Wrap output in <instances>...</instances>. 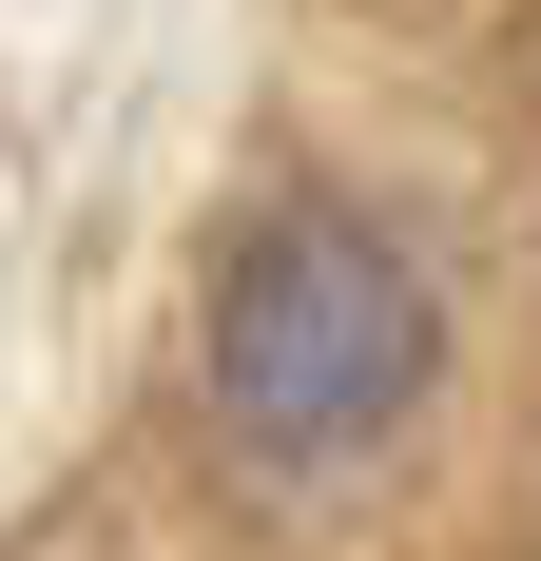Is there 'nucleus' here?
Instances as JSON below:
<instances>
[{
  "instance_id": "f257e3e1",
  "label": "nucleus",
  "mask_w": 541,
  "mask_h": 561,
  "mask_svg": "<svg viewBox=\"0 0 541 561\" xmlns=\"http://www.w3.org/2000/svg\"><path fill=\"white\" fill-rule=\"evenodd\" d=\"M426 368H445V290L387 214H348V194L232 214V252H214V426H232L252 484H348L426 407Z\"/></svg>"
}]
</instances>
